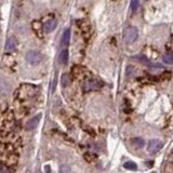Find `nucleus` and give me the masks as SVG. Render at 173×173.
<instances>
[{
  "mask_svg": "<svg viewBox=\"0 0 173 173\" xmlns=\"http://www.w3.org/2000/svg\"><path fill=\"white\" fill-rule=\"evenodd\" d=\"M38 92V88L34 85H28V83H23L15 90L14 96L17 101H27L34 97Z\"/></svg>",
  "mask_w": 173,
  "mask_h": 173,
  "instance_id": "obj_1",
  "label": "nucleus"
},
{
  "mask_svg": "<svg viewBox=\"0 0 173 173\" xmlns=\"http://www.w3.org/2000/svg\"><path fill=\"white\" fill-rule=\"evenodd\" d=\"M104 86L103 81H101L100 79L96 78H89L86 81H83L82 83V91L83 92H92V91H97L100 89H102V86Z\"/></svg>",
  "mask_w": 173,
  "mask_h": 173,
  "instance_id": "obj_2",
  "label": "nucleus"
},
{
  "mask_svg": "<svg viewBox=\"0 0 173 173\" xmlns=\"http://www.w3.org/2000/svg\"><path fill=\"white\" fill-rule=\"evenodd\" d=\"M72 77L77 80H86L91 78V72L86 68L80 65H75L72 68Z\"/></svg>",
  "mask_w": 173,
  "mask_h": 173,
  "instance_id": "obj_3",
  "label": "nucleus"
},
{
  "mask_svg": "<svg viewBox=\"0 0 173 173\" xmlns=\"http://www.w3.org/2000/svg\"><path fill=\"white\" fill-rule=\"evenodd\" d=\"M43 55L38 51H29L26 54V61L31 65H38L42 62Z\"/></svg>",
  "mask_w": 173,
  "mask_h": 173,
  "instance_id": "obj_4",
  "label": "nucleus"
},
{
  "mask_svg": "<svg viewBox=\"0 0 173 173\" xmlns=\"http://www.w3.org/2000/svg\"><path fill=\"white\" fill-rule=\"evenodd\" d=\"M138 37V30L136 27L130 26L126 29V33H124V41L126 43H132L134 42Z\"/></svg>",
  "mask_w": 173,
  "mask_h": 173,
  "instance_id": "obj_5",
  "label": "nucleus"
},
{
  "mask_svg": "<svg viewBox=\"0 0 173 173\" xmlns=\"http://www.w3.org/2000/svg\"><path fill=\"white\" fill-rule=\"evenodd\" d=\"M77 25L80 28V30L82 31L83 38L86 40H88L90 38V34H91V25L86 20H79L77 21Z\"/></svg>",
  "mask_w": 173,
  "mask_h": 173,
  "instance_id": "obj_6",
  "label": "nucleus"
},
{
  "mask_svg": "<svg viewBox=\"0 0 173 173\" xmlns=\"http://www.w3.org/2000/svg\"><path fill=\"white\" fill-rule=\"evenodd\" d=\"M162 146H163L162 142H161L160 140L155 138V140L149 141L148 145H147V151L149 152H152V154H155V152H158L160 151V149L162 148Z\"/></svg>",
  "mask_w": 173,
  "mask_h": 173,
  "instance_id": "obj_7",
  "label": "nucleus"
},
{
  "mask_svg": "<svg viewBox=\"0 0 173 173\" xmlns=\"http://www.w3.org/2000/svg\"><path fill=\"white\" fill-rule=\"evenodd\" d=\"M31 28H33L34 33L36 34V36H37L38 38H40V39H42L44 30H43V25H42L41 21H37V20L33 21L31 22Z\"/></svg>",
  "mask_w": 173,
  "mask_h": 173,
  "instance_id": "obj_8",
  "label": "nucleus"
},
{
  "mask_svg": "<svg viewBox=\"0 0 173 173\" xmlns=\"http://www.w3.org/2000/svg\"><path fill=\"white\" fill-rule=\"evenodd\" d=\"M16 48H17V40L14 36H12V37H10L7 40V43H6L7 54L11 53V52H14L15 50H16Z\"/></svg>",
  "mask_w": 173,
  "mask_h": 173,
  "instance_id": "obj_9",
  "label": "nucleus"
},
{
  "mask_svg": "<svg viewBox=\"0 0 173 173\" xmlns=\"http://www.w3.org/2000/svg\"><path fill=\"white\" fill-rule=\"evenodd\" d=\"M2 62H3L4 66H7L9 69H14L15 65H16V62H15L14 58L11 56L10 54H4L3 61H2Z\"/></svg>",
  "mask_w": 173,
  "mask_h": 173,
  "instance_id": "obj_10",
  "label": "nucleus"
},
{
  "mask_svg": "<svg viewBox=\"0 0 173 173\" xmlns=\"http://www.w3.org/2000/svg\"><path fill=\"white\" fill-rule=\"evenodd\" d=\"M56 25H58V22H56L54 19H52L44 24V26H43V30H44V33H51V31H53L54 29H55Z\"/></svg>",
  "mask_w": 173,
  "mask_h": 173,
  "instance_id": "obj_11",
  "label": "nucleus"
},
{
  "mask_svg": "<svg viewBox=\"0 0 173 173\" xmlns=\"http://www.w3.org/2000/svg\"><path fill=\"white\" fill-rule=\"evenodd\" d=\"M40 118H41V116H40V115L36 116V117H34V118H31V119L26 124V129L27 130H34L35 128H37L38 124H39Z\"/></svg>",
  "mask_w": 173,
  "mask_h": 173,
  "instance_id": "obj_12",
  "label": "nucleus"
},
{
  "mask_svg": "<svg viewBox=\"0 0 173 173\" xmlns=\"http://www.w3.org/2000/svg\"><path fill=\"white\" fill-rule=\"evenodd\" d=\"M68 58H69V53H68V50L64 49L61 51L60 55H58V61H60L61 65H66L68 63Z\"/></svg>",
  "mask_w": 173,
  "mask_h": 173,
  "instance_id": "obj_13",
  "label": "nucleus"
},
{
  "mask_svg": "<svg viewBox=\"0 0 173 173\" xmlns=\"http://www.w3.org/2000/svg\"><path fill=\"white\" fill-rule=\"evenodd\" d=\"M17 160H19V157H17V154L15 152H10L8 155V159H7V162L10 166H15L17 163Z\"/></svg>",
  "mask_w": 173,
  "mask_h": 173,
  "instance_id": "obj_14",
  "label": "nucleus"
},
{
  "mask_svg": "<svg viewBox=\"0 0 173 173\" xmlns=\"http://www.w3.org/2000/svg\"><path fill=\"white\" fill-rule=\"evenodd\" d=\"M70 82H72V78H70L69 74L62 75V78H61V85H62V86L67 88V86L70 85Z\"/></svg>",
  "mask_w": 173,
  "mask_h": 173,
  "instance_id": "obj_15",
  "label": "nucleus"
},
{
  "mask_svg": "<svg viewBox=\"0 0 173 173\" xmlns=\"http://www.w3.org/2000/svg\"><path fill=\"white\" fill-rule=\"evenodd\" d=\"M131 143L136 147V148H142V147H144V144H145L144 140H143V138H132Z\"/></svg>",
  "mask_w": 173,
  "mask_h": 173,
  "instance_id": "obj_16",
  "label": "nucleus"
},
{
  "mask_svg": "<svg viewBox=\"0 0 173 173\" xmlns=\"http://www.w3.org/2000/svg\"><path fill=\"white\" fill-rule=\"evenodd\" d=\"M69 39H70V29L67 28L65 29L64 34H63V37H62V44L67 45L69 43Z\"/></svg>",
  "mask_w": 173,
  "mask_h": 173,
  "instance_id": "obj_17",
  "label": "nucleus"
},
{
  "mask_svg": "<svg viewBox=\"0 0 173 173\" xmlns=\"http://www.w3.org/2000/svg\"><path fill=\"white\" fill-rule=\"evenodd\" d=\"M83 158L86 159V162H94L95 160H96L97 156L95 154H92V152H86L85 155H83Z\"/></svg>",
  "mask_w": 173,
  "mask_h": 173,
  "instance_id": "obj_18",
  "label": "nucleus"
},
{
  "mask_svg": "<svg viewBox=\"0 0 173 173\" xmlns=\"http://www.w3.org/2000/svg\"><path fill=\"white\" fill-rule=\"evenodd\" d=\"M162 61L166 64L172 65L173 64V54L172 53H165L162 55Z\"/></svg>",
  "mask_w": 173,
  "mask_h": 173,
  "instance_id": "obj_19",
  "label": "nucleus"
},
{
  "mask_svg": "<svg viewBox=\"0 0 173 173\" xmlns=\"http://www.w3.org/2000/svg\"><path fill=\"white\" fill-rule=\"evenodd\" d=\"M133 58L138 60V62H141V63H144V64H146V65L152 66V63L148 61V58H147L145 55H143V54H138V55H136V56H133Z\"/></svg>",
  "mask_w": 173,
  "mask_h": 173,
  "instance_id": "obj_20",
  "label": "nucleus"
},
{
  "mask_svg": "<svg viewBox=\"0 0 173 173\" xmlns=\"http://www.w3.org/2000/svg\"><path fill=\"white\" fill-rule=\"evenodd\" d=\"M124 167L126 168L127 170H132V171L138 169V166H136L135 162H133V161H127V162L124 165Z\"/></svg>",
  "mask_w": 173,
  "mask_h": 173,
  "instance_id": "obj_21",
  "label": "nucleus"
},
{
  "mask_svg": "<svg viewBox=\"0 0 173 173\" xmlns=\"http://www.w3.org/2000/svg\"><path fill=\"white\" fill-rule=\"evenodd\" d=\"M171 77H172V72L166 70V72H163L162 74L159 76V79H160V80H169Z\"/></svg>",
  "mask_w": 173,
  "mask_h": 173,
  "instance_id": "obj_22",
  "label": "nucleus"
},
{
  "mask_svg": "<svg viewBox=\"0 0 173 173\" xmlns=\"http://www.w3.org/2000/svg\"><path fill=\"white\" fill-rule=\"evenodd\" d=\"M0 173H13V170L8 166L0 163Z\"/></svg>",
  "mask_w": 173,
  "mask_h": 173,
  "instance_id": "obj_23",
  "label": "nucleus"
},
{
  "mask_svg": "<svg viewBox=\"0 0 173 173\" xmlns=\"http://www.w3.org/2000/svg\"><path fill=\"white\" fill-rule=\"evenodd\" d=\"M58 173H72V169L69 168V166L63 165V166H61L60 172H58Z\"/></svg>",
  "mask_w": 173,
  "mask_h": 173,
  "instance_id": "obj_24",
  "label": "nucleus"
},
{
  "mask_svg": "<svg viewBox=\"0 0 173 173\" xmlns=\"http://www.w3.org/2000/svg\"><path fill=\"white\" fill-rule=\"evenodd\" d=\"M138 7H140V2H138V0H132L131 1V10L133 11V12H135V11L138 10Z\"/></svg>",
  "mask_w": 173,
  "mask_h": 173,
  "instance_id": "obj_25",
  "label": "nucleus"
},
{
  "mask_svg": "<svg viewBox=\"0 0 173 173\" xmlns=\"http://www.w3.org/2000/svg\"><path fill=\"white\" fill-rule=\"evenodd\" d=\"M135 72V69H134V67L133 66H131V65H129L128 67H127V70H126V74H127V76L128 77H132V75Z\"/></svg>",
  "mask_w": 173,
  "mask_h": 173,
  "instance_id": "obj_26",
  "label": "nucleus"
}]
</instances>
